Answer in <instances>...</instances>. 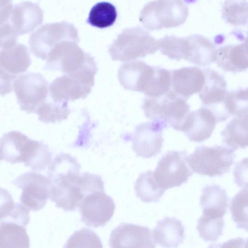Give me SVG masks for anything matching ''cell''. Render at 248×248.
<instances>
[{
  "label": "cell",
  "mask_w": 248,
  "mask_h": 248,
  "mask_svg": "<svg viewBox=\"0 0 248 248\" xmlns=\"http://www.w3.org/2000/svg\"><path fill=\"white\" fill-rule=\"evenodd\" d=\"M214 62L225 72L238 73L247 70L248 67L247 42L216 48Z\"/></svg>",
  "instance_id": "obj_22"
},
{
  "label": "cell",
  "mask_w": 248,
  "mask_h": 248,
  "mask_svg": "<svg viewBox=\"0 0 248 248\" xmlns=\"http://www.w3.org/2000/svg\"><path fill=\"white\" fill-rule=\"evenodd\" d=\"M13 7L12 0H0V25L8 20Z\"/></svg>",
  "instance_id": "obj_42"
},
{
  "label": "cell",
  "mask_w": 248,
  "mask_h": 248,
  "mask_svg": "<svg viewBox=\"0 0 248 248\" xmlns=\"http://www.w3.org/2000/svg\"><path fill=\"white\" fill-rule=\"evenodd\" d=\"M31 62L28 48L24 44L17 42L0 50V65L12 74L25 72Z\"/></svg>",
  "instance_id": "obj_24"
},
{
  "label": "cell",
  "mask_w": 248,
  "mask_h": 248,
  "mask_svg": "<svg viewBox=\"0 0 248 248\" xmlns=\"http://www.w3.org/2000/svg\"><path fill=\"white\" fill-rule=\"evenodd\" d=\"M154 68L141 61L127 62L118 70V80L125 89L143 93L151 81Z\"/></svg>",
  "instance_id": "obj_20"
},
{
  "label": "cell",
  "mask_w": 248,
  "mask_h": 248,
  "mask_svg": "<svg viewBox=\"0 0 248 248\" xmlns=\"http://www.w3.org/2000/svg\"><path fill=\"white\" fill-rule=\"evenodd\" d=\"M188 48L186 61L201 67L215 61L216 45L206 37L198 34L186 37Z\"/></svg>",
  "instance_id": "obj_25"
},
{
  "label": "cell",
  "mask_w": 248,
  "mask_h": 248,
  "mask_svg": "<svg viewBox=\"0 0 248 248\" xmlns=\"http://www.w3.org/2000/svg\"><path fill=\"white\" fill-rule=\"evenodd\" d=\"M109 245L115 248H155L156 243L152 232L147 227L123 223L110 234Z\"/></svg>",
  "instance_id": "obj_16"
},
{
  "label": "cell",
  "mask_w": 248,
  "mask_h": 248,
  "mask_svg": "<svg viewBox=\"0 0 248 248\" xmlns=\"http://www.w3.org/2000/svg\"><path fill=\"white\" fill-rule=\"evenodd\" d=\"M187 156L186 151H170L161 157L153 172L159 186L166 190L187 182L193 173Z\"/></svg>",
  "instance_id": "obj_8"
},
{
  "label": "cell",
  "mask_w": 248,
  "mask_h": 248,
  "mask_svg": "<svg viewBox=\"0 0 248 248\" xmlns=\"http://www.w3.org/2000/svg\"><path fill=\"white\" fill-rule=\"evenodd\" d=\"M117 17L116 8L113 4L99 2L91 8L86 23L96 28L104 29L112 26Z\"/></svg>",
  "instance_id": "obj_29"
},
{
  "label": "cell",
  "mask_w": 248,
  "mask_h": 248,
  "mask_svg": "<svg viewBox=\"0 0 248 248\" xmlns=\"http://www.w3.org/2000/svg\"><path fill=\"white\" fill-rule=\"evenodd\" d=\"M64 41L79 42L77 29L65 21L41 26L31 34L29 44L35 57L46 60L53 49Z\"/></svg>",
  "instance_id": "obj_6"
},
{
  "label": "cell",
  "mask_w": 248,
  "mask_h": 248,
  "mask_svg": "<svg viewBox=\"0 0 248 248\" xmlns=\"http://www.w3.org/2000/svg\"><path fill=\"white\" fill-rule=\"evenodd\" d=\"M247 158L243 159L235 165L233 174L234 182L238 186H248L247 185Z\"/></svg>",
  "instance_id": "obj_41"
},
{
  "label": "cell",
  "mask_w": 248,
  "mask_h": 248,
  "mask_svg": "<svg viewBox=\"0 0 248 248\" xmlns=\"http://www.w3.org/2000/svg\"><path fill=\"white\" fill-rule=\"evenodd\" d=\"M40 144V141L31 140L21 132H8L0 139L1 158L11 164L23 162L28 167Z\"/></svg>",
  "instance_id": "obj_11"
},
{
  "label": "cell",
  "mask_w": 248,
  "mask_h": 248,
  "mask_svg": "<svg viewBox=\"0 0 248 248\" xmlns=\"http://www.w3.org/2000/svg\"><path fill=\"white\" fill-rule=\"evenodd\" d=\"M2 160V158H1V154H0V161Z\"/></svg>",
  "instance_id": "obj_43"
},
{
  "label": "cell",
  "mask_w": 248,
  "mask_h": 248,
  "mask_svg": "<svg viewBox=\"0 0 248 248\" xmlns=\"http://www.w3.org/2000/svg\"><path fill=\"white\" fill-rule=\"evenodd\" d=\"M171 86V73L162 67H155L151 82L144 94L148 97H158L164 95Z\"/></svg>",
  "instance_id": "obj_36"
},
{
  "label": "cell",
  "mask_w": 248,
  "mask_h": 248,
  "mask_svg": "<svg viewBox=\"0 0 248 248\" xmlns=\"http://www.w3.org/2000/svg\"><path fill=\"white\" fill-rule=\"evenodd\" d=\"M248 186L239 191L232 199L230 209L236 227L248 230Z\"/></svg>",
  "instance_id": "obj_35"
},
{
  "label": "cell",
  "mask_w": 248,
  "mask_h": 248,
  "mask_svg": "<svg viewBox=\"0 0 248 248\" xmlns=\"http://www.w3.org/2000/svg\"><path fill=\"white\" fill-rule=\"evenodd\" d=\"M94 82L64 74L54 79L49 89L53 101H74L85 98L91 92Z\"/></svg>",
  "instance_id": "obj_17"
},
{
  "label": "cell",
  "mask_w": 248,
  "mask_h": 248,
  "mask_svg": "<svg viewBox=\"0 0 248 248\" xmlns=\"http://www.w3.org/2000/svg\"><path fill=\"white\" fill-rule=\"evenodd\" d=\"M14 206L11 194L7 189L0 187V220L9 215Z\"/></svg>",
  "instance_id": "obj_39"
},
{
  "label": "cell",
  "mask_w": 248,
  "mask_h": 248,
  "mask_svg": "<svg viewBox=\"0 0 248 248\" xmlns=\"http://www.w3.org/2000/svg\"><path fill=\"white\" fill-rule=\"evenodd\" d=\"M216 123L214 113L203 107L188 113L180 131L184 132L190 141L201 142L211 137Z\"/></svg>",
  "instance_id": "obj_18"
},
{
  "label": "cell",
  "mask_w": 248,
  "mask_h": 248,
  "mask_svg": "<svg viewBox=\"0 0 248 248\" xmlns=\"http://www.w3.org/2000/svg\"><path fill=\"white\" fill-rule=\"evenodd\" d=\"M12 183L22 190L20 203L30 211L42 209L49 198L51 181L48 176L37 171L26 172Z\"/></svg>",
  "instance_id": "obj_9"
},
{
  "label": "cell",
  "mask_w": 248,
  "mask_h": 248,
  "mask_svg": "<svg viewBox=\"0 0 248 248\" xmlns=\"http://www.w3.org/2000/svg\"><path fill=\"white\" fill-rule=\"evenodd\" d=\"M228 202L226 190L218 185L213 184L207 185L202 189L200 204L203 214L223 217L229 205Z\"/></svg>",
  "instance_id": "obj_26"
},
{
  "label": "cell",
  "mask_w": 248,
  "mask_h": 248,
  "mask_svg": "<svg viewBox=\"0 0 248 248\" xmlns=\"http://www.w3.org/2000/svg\"><path fill=\"white\" fill-rule=\"evenodd\" d=\"M44 12L38 3L22 1L12 8L8 21L18 36L32 31L43 21Z\"/></svg>",
  "instance_id": "obj_19"
},
{
  "label": "cell",
  "mask_w": 248,
  "mask_h": 248,
  "mask_svg": "<svg viewBox=\"0 0 248 248\" xmlns=\"http://www.w3.org/2000/svg\"><path fill=\"white\" fill-rule=\"evenodd\" d=\"M224 226L223 217L205 214L199 218L196 229L200 236L206 242H215L222 234Z\"/></svg>",
  "instance_id": "obj_34"
},
{
  "label": "cell",
  "mask_w": 248,
  "mask_h": 248,
  "mask_svg": "<svg viewBox=\"0 0 248 248\" xmlns=\"http://www.w3.org/2000/svg\"><path fill=\"white\" fill-rule=\"evenodd\" d=\"M184 229L181 220L165 217L157 222L152 234L156 244L166 248H176L183 242Z\"/></svg>",
  "instance_id": "obj_23"
},
{
  "label": "cell",
  "mask_w": 248,
  "mask_h": 248,
  "mask_svg": "<svg viewBox=\"0 0 248 248\" xmlns=\"http://www.w3.org/2000/svg\"><path fill=\"white\" fill-rule=\"evenodd\" d=\"M30 221V210L16 203L9 215L0 220V248H29L26 227Z\"/></svg>",
  "instance_id": "obj_10"
},
{
  "label": "cell",
  "mask_w": 248,
  "mask_h": 248,
  "mask_svg": "<svg viewBox=\"0 0 248 248\" xmlns=\"http://www.w3.org/2000/svg\"><path fill=\"white\" fill-rule=\"evenodd\" d=\"M74 41H64L49 54L44 69L60 71L78 77H94L98 71L94 58L84 52Z\"/></svg>",
  "instance_id": "obj_1"
},
{
  "label": "cell",
  "mask_w": 248,
  "mask_h": 248,
  "mask_svg": "<svg viewBox=\"0 0 248 248\" xmlns=\"http://www.w3.org/2000/svg\"><path fill=\"white\" fill-rule=\"evenodd\" d=\"M205 76L204 85L199 93L202 105L214 114L217 123L227 120L223 103L227 92V82L224 77L210 68L202 69Z\"/></svg>",
  "instance_id": "obj_15"
},
{
  "label": "cell",
  "mask_w": 248,
  "mask_h": 248,
  "mask_svg": "<svg viewBox=\"0 0 248 248\" xmlns=\"http://www.w3.org/2000/svg\"><path fill=\"white\" fill-rule=\"evenodd\" d=\"M64 248H101L100 239L92 230L83 228L76 231L68 239Z\"/></svg>",
  "instance_id": "obj_38"
},
{
  "label": "cell",
  "mask_w": 248,
  "mask_h": 248,
  "mask_svg": "<svg viewBox=\"0 0 248 248\" xmlns=\"http://www.w3.org/2000/svg\"><path fill=\"white\" fill-rule=\"evenodd\" d=\"M188 16V7L183 0H155L144 5L139 20L145 28L154 31L179 26Z\"/></svg>",
  "instance_id": "obj_3"
},
{
  "label": "cell",
  "mask_w": 248,
  "mask_h": 248,
  "mask_svg": "<svg viewBox=\"0 0 248 248\" xmlns=\"http://www.w3.org/2000/svg\"><path fill=\"white\" fill-rule=\"evenodd\" d=\"M13 88L17 102L22 111L34 113L37 108L46 100L48 83L38 72H28L16 77Z\"/></svg>",
  "instance_id": "obj_7"
},
{
  "label": "cell",
  "mask_w": 248,
  "mask_h": 248,
  "mask_svg": "<svg viewBox=\"0 0 248 248\" xmlns=\"http://www.w3.org/2000/svg\"><path fill=\"white\" fill-rule=\"evenodd\" d=\"M136 196L144 202H157L165 191L157 183L153 171L141 173L134 185Z\"/></svg>",
  "instance_id": "obj_28"
},
{
  "label": "cell",
  "mask_w": 248,
  "mask_h": 248,
  "mask_svg": "<svg viewBox=\"0 0 248 248\" xmlns=\"http://www.w3.org/2000/svg\"><path fill=\"white\" fill-rule=\"evenodd\" d=\"M79 208L82 221L88 226L96 228L105 226L110 220L115 204L105 191H97L86 196Z\"/></svg>",
  "instance_id": "obj_13"
},
{
  "label": "cell",
  "mask_w": 248,
  "mask_h": 248,
  "mask_svg": "<svg viewBox=\"0 0 248 248\" xmlns=\"http://www.w3.org/2000/svg\"><path fill=\"white\" fill-rule=\"evenodd\" d=\"M204 81V72L198 67H184L171 71L172 91L186 101L193 94L201 91Z\"/></svg>",
  "instance_id": "obj_21"
},
{
  "label": "cell",
  "mask_w": 248,
  "mask_h": 248,
  "mask_svg": "<svg viewBox=\"0 0 248 248\" xmlns=\"http://www.w3.org/2000/svg\"><path fill=\"white\" fill-rule=\"evenodd\" d=\"M248 106L247 89H238L227 92L223 101V108L227 119L231 116L247 114Z\"/></svg>",
  "instance_id": "obj_31"
},
{
  "label": "cell",
  "mask_w": 248,
  "mask_h": 248,
  "mask_svg": "<svg viewBox=\"0 0 248 248\" xmlns=\"http://www.w3.org/2000/svg\"><path fill=\"white\" fill-rule=\"evenodd\" d=\"M146 117L160 121L174 129L180 131L190 110L186 100L178 96L171 90L158 97H147L141 106Z\"/></svg>",
  "instance_id": "obj_4"
},
{
  "label": "cell",
  "mask_w": 248,
  "mask_h": 248,
  "mask_svg": "<svg viewBox=\"0 0 248 248\" xmlns=\"http://www.w3.org/2000/svg\"><path fill=\"white\" fill-rule=\"evenodd\" d=\"M79 172H71L50 179L49 198L57 207L73 211L79 207L84 197L82 193Z\"/></svg>",
  "instance_id": "obj_12"
},
{
  "label": "cell",
  "mask_w": 248,
  "mask_h": 248,
  "mask_svg": "<svg viewBox=\"0 0 248 248\" xmlns=\"http://www.w3.org/2000/svg\"><path fill=\"white\" fill-rule=\"evenodd\" d=\"M158 50V40L140 26L124 29L112 42L108 52L113 61H135L155 53Z\"/></svg>",
  "instance_id": "obj_2"
},
{
  "label": "cell",
  "mask_w": 248,
  "mask_h": 248,
  "mask_svg": "<svg viewBox=\"0 0 248 248\" xmlns=\"http://www.w3.org/2000/svg\"><path fill=\"white\" fill-rule=\"evenodd\" d=\"M71 111L66 101H54L42 103L35 112L38 120L45 123H55L66 120Z\"/></svg>",
  "instance_id": "obj_30"
},
{
  "label": "cell",
  "mask_w": 248,
  "mask_h": 248,
  "mask_svg": "<svg viewBox=\"0 0 248 248\" xmlns=\"http://www.w3.org/2000/svg\"><path fill=\"white\" fill-rule=\"evenodd\" d=\"M167 125L160 121L138 124L133 137L132 148L136 155L149 158L160 153L164 141L163 131Z\"/></svg>",
  "instance_id": "obj_14"
},
{
  "label": "cell",
  "mask_w": 248,
  "mask_h": 248,
  "mask_svg": "<svg viewBox=\"0 0 248 248\" xmlns=\"http://www.w3.org/2000/svg\"><path fill=\"white\" fill-rule=\"evenodd\" d=\"M81 166L77 159L70 155L61 153L52 160L48 169V176H55L71 172H79Z\"/></svg>",
  "instance_id": "obj_37"
},
{
  "label": "cell",
  "mask_w": 248,
  "mask_h": 248,
  "mask_svg": "<svg viewBox=\"0 0 248 248\" xmlns=\"http://www.w3.org/2000/svg\"><path fill=\"white\" fill-rule=\"evenodd\" d=\"M158 50L171 60H185L187 55L186 38L166 35L158 40Z\"/></svg>",
  "instance_id": "obj_33"
},
{
  "label": "cell",
  "mask_w": 248,
  "mask_h": 248,
  "mask_svg": "<svg viewBox=\"0 0 248 248\" xmlns=\"http://www.w3.org/2000/svg\"><path fill=\"white\" fill-rule=\"evenodd\" d=\"M16 76L12 74L0 65V95L2 96L11 93Z\"/></svg>",
  "instance_id": "obj_40"
},
{
  "label": "cell",
  "mask_w": 248,
  "mask_h": 248,
  "mask_svg": "<svg viewBox=\"0 0 248 248\" xmlns=\"http://www.w3.org/2000/svg\"><path fill=\"white\" fill-rule=\"evenodd\" d=\"M235 158L234 152L230 148L222 145H202L187 155L186 160L193 172L215 177L228 172Z\"/></svg>",
  "instance_id": "obj_5"
},
{
  "label": "cell",
  "mask_w": 248,
  "mask_h": 248,
  "mask_svg": "<svg viewBox=\"0 0 248 248\" xmlns=\"http://www.w3.org/2000/svg\"><path fill=\"white\" fill-rule=\"evenodd\" d=\"M223 143L236 150L248 146V114L235 116L221 132Z\"/></svg>",
  "instance_id": "obj_27"
},
{
  "label": "cell",
  "mask_w": 248,
  "mask_h": 248,
  "mask_svg": "<svg viewBox=\"0 0 248 248\" xmlns=\"http://www.w3.org/2000/svg\"><path fill=\"white\" fill-rule=\"evenodd\" d=\"M247 0H226L222 6V17L227 23L235 26L247 25Z\"/></svg>",
  "instance_id": "obj_32"
}]
</instances>
